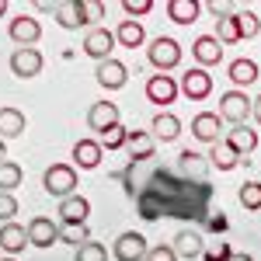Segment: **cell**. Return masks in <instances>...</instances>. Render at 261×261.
<instances>
[{
  "instance_id": "obj_1",
  "label": "cell",
  "mask_w": 261,
  "mask_h": 261,
  "mask_svg": "<svg viewBox=\"0 0 261 261\" xmlns=\"http://www.w3.org/2000/svg\"><path fill=\"white\" fill-rule=\"evenodd\" d=\"M42 188L49 195H56L60 202L70 199V195H77V171L70 164H49L42 174Z\"/></svg>"
},
{
  "instance_id": "obj_2",
  "label": "cell",
  "mask_w": 261,
  "mask_h": 261,
  "mask_svg": "<svg viewBox=\"0 0 261 261\" xmlns=\"http://www.w3.org/2000/svg\"><path fill=\"white\" fill-rule=\"evenodd\" d=\"M251 105H254V98H247L244 91H226V94L220 98V119L230 122L233 129H237V125H247Z\"/></svg>"
},
{
  "instance_id": "obj_3",
  "label": "cell",
  "mask_w": 261,
  "mask_h": 261,
  "mask_svg": "<svg viewBox=\"0 0 261 261\" xmlns=\"http://www.w3.org/2000/svg\"><path fill=\"white\" fill-rule=\"evenodd\" d=\"M146 56H150V63H153L161 73H167V70H174L181 63V45L171 39V35H157V39L150 42Z\"/></svg>"
},
{
  "instance_id": "obj_4",
  "label": "cell",
  "mask_w": 261,
  "mask_h": 261,
  "mask_svg": "<svg viewBox=\"0 0 261 261\" xmlns=\"http://www.w3.org/2000/svg\"><path fill=\"white\" fill-rule=\"evenodd\" d=\"M178 87H181V94H185L188 101H205L209 94H213V77H209L202 66H192V70L181 73Z\"/></svg>"
},
{
  "instance_id": "obj_5",
  "label": "cell",
  "mask_w": 261,
  "mask_h": 261,
  "mask_svg": "<svg viewBox=\"0 0 261 261\" xmlns=\"http://www.w3.org/2000/svg\"><path fill=\"white\" fill-rule=\"evenodd\" d=\"M45 60H42L39 49H14L11 53V73L21 77V81H32V77H39Z\"/></svg>"
},
{
  "instance_id": "obj_6",
  "label": "cell",
  "mask_w": 261,
  "mask_h": 261,
  "mask_svg": "<svg viewBox=\"0 0 261 261\" xmlns=\"http://www.w3.org/2000/svg\"><path fill=\"white\" fill-rule=\"evenodd\" d=\"M192 136L199 143H209V146L223 143V119L216 112H199V115L192 119Z\"/></svg>"
},
{
  "instance_id": "obj_7",
  "label": "cell",
  "mask_w": 261,
  "mask_h": 261,
  "mask_svg": "<svg viewBox=\"0 0 261 261\" xmlns=\"http://www.w3.org/2000/svg\"><path fill=\"white\" fill-rule=\"evenodd\" d=\"M112 49H115V32H108V28H91L87 35H84V53L91 56V60H112Z\"/></svg>"
},
{
  "instance_id": "obj_8",
  "label": "cell",
  "mask_w": 261,
  "mask_h": 261,
  "mask_svg": "<svg viewBox=\"0 0 261 261\" xmlns=\"http://www.w3.org/2000/svg\"><path fill=\"white\" fill-rule=\"evenodd\" d=\"M146 254H150V244L143 233H133V230L119 233V241H115V258L119 261H146Z\"/></svg>"
},
{
  "instance_id": "obj_9",
  "label": "cell",
  "mask_w": 261,
  "mask_h": 261,
  "mask_svg": "<svg viewBox=\"0 0 261 261\" xmlns=\"http://www.w3.org/2000/svg\"><path fill=\"white\" fill-rule=\"evenodd\" d=\"M7 35L18 42L21 49H32V45L42 39V24L32 18V14H18V18L7 24Z\"/></svg>"
},
{
  "instance_id": "obj_10",
  "label": "cell",
  "mask_w": 261,
  "mask_h": 261,
  "mask_svg": "<svg viewBox=\"0 0 261 261\" xmlns=\"http://www.w3.org/2000/svg\"><path fill=\"white\" fill-rule=\"evenodd\" d=\"M94 81H98L105 91H122V87H125V81H129V70H125V63H119L115 56H112V60L98 63Z\"/></svg>"
},
{
  "instance_id": "obj_11",
  "label": "cell",
  "mask_w": 261,
  "mask_h": 261,
  "mask_svg": "<svg viewBox=\"0 0 261 261\" xmlns=\"http://www.w3.org/2000/svg\"><path fill=\"white\" fill-rule=\"evenodd\" d=\"M87 125H91V133H108L112 125H119V105H112V101H94L91 105V112H87Z\"/></svg>"
},
{
  "instance_id": "obj_12",
  "label": "cell",
  "mask_w": 261,
  "mask_h": 261,
  "mask_svg": "<svg viewBox=\"0 0 261 261\" xmlns=\"http://www.w3.org/2000/svg\"><path fill=\"white\" fill-rule=\"evenodd\" d=\"M56 216L63 220V226H84L87 216H91V202L84 199V195H70V199L60 202Z\"/></svg>"
},
{
  "instance_id": "obj_13",
  "label": "cell",
  "mask_w": 261,
  "mask_h": 261,
  "mask_svg": "<svg viewBox=\"0 0 261 261\" xmlns=\"http://www.w3.org/2000/svg\"><path fill=\"white\" fill-rule=\"evenodd\" d=\"M24 247H32V241H28V226L4 223V226H0V251H4L7 258H14V254H21Z\"/></svg>"
},
{
  "instance_id": "obj_14",
  "label": "cell",
  "mask_w": 261,
  "mask_h": 261,
  "mask_svg": "<svg viewBox=\"0 0 261 261\" xmlns=\"http://www.w3.org/2000/svg\"><path fill=\"white\" fill-rule=\"evenodd\" d=\"M192 56L199 60V66H220L223 63V42L216 35H199L192 42Z\"/></svg>"
},
{
  "instance_id": "obj_15",
  "label": "cell",
  "mask_w": 261,
  "mask_h": 261,
  "mask_svg": "<svg viewBox=\"0 0 261 261\" xmlns=\"http://www.w3.org/2000/svg\"><path fill=\"white\" fill-rule=\"evenodd\" d=\"M181 94V87L174 77H164V73H157V77H150L146 81V98L153 101V105H171V101Z\"/></svg>"
},
{
  "instance_id": "obj_16",
  "label": "cell",
  "mask_w": 261,
  "mask_h": 261,
  "mask_svg": "<svg viewBox=\"0 0 261 261\" xmlns=\"http://www.w3.org/2000/svg\"><path fill=\"white\" fill-rule=\"evenodd\" d=\"M28 241H32V247H53V244L60 241V226L49 216H35V220L28 223Z\"/></svg>"
},
{
  "instance_id": "obj_17",
  "label": "cell",
  "mask_w": 261,
  "mask_h": 261,
  "mask_svg": "<svg viewBox=\"0 0 261 261\" xmlns=\"http://www.w3.org/2000/svg\"><path fill=\"white\" fill-rule=\"evenodd\" d=\"M174 254L185 258V261L202 258V254H205V244H202L199 230H178V233H174Z\"/></svg>"
},
{
  "instance_id": "obj_18",
  "label": "cell",
  "mask_w": 261,
  "mask_h": 261,
  "mask_svg": "<svg viewBox=\"0 0 261 261\" xmlns=\"http://www.w3.org/2000/svg\"><path fill=\"white\" fill-rule=\"evenodd\" d=\"M105 157V150H101V140H77L73 143V161L81 171H94Z\"/></svg>"
},
{
  "instance_id": "obj_19",
  "label": "cell",
  "mask_w": 261,
  "mask_h": 261,
  "mask_svg": "<svg viewBox=\"0 0 261 261\" xmlns=\"http://www.w3.org/2000/svg\"><path fill=\"white\" fill-rule=\"evenodd\" d=\"M28 129V119H24V112H18V108H0V140H21V133Z\"/></svg>"
},
{
  "instance_id": "obj_20",
  "label": "cell",
  "mask_w": 261,
  "mask_h": 261,
  "mask_svg": "<svg viewBox=\"0 0 261 261\" xmlns=\"http://www.w3.org/2000/svg\"><path fill=\"white\" fill-rule=\"evenodd\" d=\"M53 14H56V21H60L66 32H77V28H84L81 0H60V4H53Z\"/></svg>"
},
{
  "instance_id": "obj_21",
  "label": "cell",
  "mask_w": 261,
  "mask_h": 261,
  "mask_svg": "<svg viewBox=\"0 0 261 261\" xmlns=\"http://www.w3.org/2000/svg\"><path fill=\"white\" fill-rule=\"evenodd\" d=\"M150 133H153L161 143H174V140H178V133H181V119H178V115H171V112H157L153 122H150Z\"/></svg>"
},
{
  "instance_id": "obj_22",
  "label": "cell",
  "mask_w": 261,
  "mask_h": 261,
  "mask_svg": "<svg viewBox=\"0 0 261 261\" xmlns=\"http://www.w3.org/2000/svg\"><path fill=\"white\" fill-rule=\"evenodd\" d=\"M202 4L199 0H167V18L174 24H195Z\"/></svg>"
},
{
  "instance_id": "obj_23",
  "label": "cell",
  "mask_w": 261,
  "mask_h": 261,
  "mask_svg": "<svg viewBox=\"0 0 261 261\" xmlns=\"http://www.w3.org/2000/svg\"><path fill=\"white\" fill-rule=\"evenodd\" d=\"M244 157L230 146V143L223 140V143H216V146H209V164L216 167V171H233L237 164H241Z\"/></svg>"
},
{
  "instance_id": "obj_24",
  "label": "cell",
  "mask_w": 261,
  "mask_h": 261,
  "mask_svg": "<svg viewBox=\"0 0 261 261\" xmlns=\"http://www.w3.org/2000/svg\"><path fill=\"white\" fill-rule=\"evenodd\" d=\"M115 42L125 45V49H140L143 42H146V32H143V21H122L119 28H115Z\"/></svg>"
},
{
  "instance_id": "obj_25",
  "label": "cell",
  "mask_w": 261,
  "mask_h": 261,
  "mask_svg": "<svg viewBox=\"0 0 261 261\" xmlns=\"http://www.w3.org/2000/svg\"><path fill=\"white\" fill-rule=\"evenodd\" d=\"M226 143L244 157V153H254V150H258V133H254L251 125H237V129L226 133Z\"/></svg>"
},
{
  "instance_id": "obj_26",
  "label": "cell",
  "mask_w": 261,
  "mask_h": 261,
  "mask_svg": "<svg viewBox=\"0 0 261 261\" xmlns=\"http://www.w3.org/2000/svg\"><path fill=\"white\" fill-rule=\"evenodd\" d=\"M258 81V63L254 60H233L230 63V84H233V91H241L247 84Z\"/></svg>"
},
{
  "instance_id": "obj_27",
  "label": "cell",
  "mask_w": 261,
  "mask_h": 261,
  "mask_svg": "<svg viewBox=\"0 0 261 261\" xmlns=\"http://www.w3.org/2000/svg\"><path fill=\"white\" fill-rule=\"evenodd\" d=\"M216 39H220L223 45H233V42H241V24H237V11L216 21Z\"/></svg>"
},
{
  "instance_id": "obj_28",
  "label": "cell",
  "mask_w": 261,
  "mask_h": 261,
  "mask_svg": "<svg viewBox=\"0 0 261 261\" xmlns=\"http://www.w3.org/2000/svg\"><path fill=\"white\" fill-rule=\"evenodd\" d=\"M21 181H24V171L14 161L0 164V192H14V188H21Z\"/></svg>"
},
{
  "instance_id": "obj_29",
  "label": "cell",
  "mask_w": 261,
  "mask_h": 261,
  "mask_svg": "<svg viewBox=\"0 0 261 261\" xmlns=\"http://www.w3.org/2000/svg\"><path fill=\"white\" fill-rule=\"evenodd\" d=\"M241 205L251 209V213L261 209V181H244L241 185Z\"/></svg>"
},
{
  "instance_id": "obj_30",
  "label": "cell",
  "mask_w": 261,
  "mask_h": 261,
  "mask_svg": "<svg viewBox=\"0 0 261 261\" xmlns=\"http://www.w3.org/2000/svg\"><path fill=\"white\" fill-rule=\"evenodd\" d=\"M129 146H133V161H150L153 153V140L146 133H129Z\"/></svg>"
},
{
  "instance_id": "obj_31",
  "label": "cell",
  "mask_w": 261,
  "mask_h": 261,
  "mask_svg": "<svg viewBox=\"0 0 261 261\" xmlns=\"http://www.w3.org/2000/svg\"><path fill=\"white\" fill-rule=\"evenodd\" d=\"M125 143H129V129L119 122V125H112V129L101 136V150H122Z\"/></svg>"
},
{
  "instance_id": "obj_32",
  "label": "cell",
  "mask_w": 261,
  "mask_h": 261,
  "mask_svg": "<svg viewBox=\"0 0 261 261\" xmlns=\"http://www.w3.org/2000/svg\"><path fill=\"white\" fill-rule=\"evenodd\" d=\"M60 241L73 244V247H84V244L91 241V230H87V223L84 226H60Z\"/></svg>"
},
{
  "instance_id": "obj_33",
  "label": "cell",
  "mask_w": 261,
  "mask_h": 261,
  "mask_svg": "<svg viewBox=\"0 0 261 261\" xmlns=\"http://www.w3.org/2000/svg\"><path fill=\"white\" fill-rule=\"evenodd\" d=\"M237 24H241V39H254L261 32V21L254 11H237Z\"/></svg>"
},
{
  "instance_id": "obj_34",
  "label": "cell",
  "mask_w": 261,
  "mask_h": 261,
  "mask_svg": "<svg viewBox=\"0 0 261 261\" xmlns=\"http://www.w3.org/2000/svg\"><path fill=\"white\" fill-rule=\"evenodd\" d=\"M77 261H108V251H105V244L87 241L84 247H77Z\"/></svg>"
},
{
  "instance_id": "obj_35",
  "label": "cell",
  "mask_w": 261,
  "mask_h": 261,
  "mask_svg": "<svg viewBox=\"0 0 261 261\" xmlns=\"http://www.w3.org/2000/svg\"><path fill=\"white\" fill-rule=\"evenodd\" d=\"M18 216V199L14 192H0V223H11Z\"/></svg>"
},
{
  "instance_id": "obj_36",
  "label": "cell",
  "mask_w": 261,
  "mask_h": 261,
  "mask_svg": "<svg viewBox=\"0 0 261 261\" xmlns=\"http://www.w3.org/2000/svg\"><path fill=\"white\" fill-rule=\"evenodd\" d=\"M230 258H233V247L230 244H209L205 254H202V261H230Z\"/></svg>"
},
{
  "instance_id": "obj_37",
  "label": "cell",
  "mask_w": 261,
  "mask_h": 261,
  "mask_svg": "<svg viewBox=\"0 0 261 261\" xmlns=\"http://www.w3.org/2000/svg\"><path fill=\"white\" fill-rule=\"evenodd\" d=\"M81 11H84V24H91V21H101V18H105V7H101L98 0H81Z\"/></svg>"
},
{
  "instance_id": "obj_38",
  "label": "cell",
  "mask_w": 261,
  "mask_h": 261,
  "mask_svg": "<svg viewBox=\"0 0 261 261\" xmlns=\"http://www.w3.org/2000/svg\"><path fill=\"white\" fill-rule=\"evenodd\" d=\"M122 11H125L129 18H140V14H146V11H153V0H125Z\"/></svg>"
},
{
  "instance_id": "obj_39",
  "label": "cell",
  "mask_w": 261,
  "mask_h": 261,
  "mask_svg": "<svg viewBox=\"0 0 261 261\" xmlns=\"http://www.w3.org/2000/svg\"><path fill=\"white\" fill-rule=\"evenodd\" d=\"M146 261H178V254H174V247H171V244H157V247H150Z\"/></svg>"
},
{
  "instance_id": "obj_40",
  "label": "cell",
  "mask_w": 261,
  "mask_h": 261,
  "mask_svg": "<svg viewBox=\"0 0 261 261\" xmlns=\"http://www.w3.org/2000/svg\"><path fill=\"white\" fill-rule=\"evenodd\" d=\"M251 115H254V122H258V125H261V94H258V98H254V105H251Z\"/></svg>"
},
{
  "instance_id": "obj_41",
  "label": "cell",
  "mask_w": 261,
  "mask_h": 261,
  "mask_svg": "<svg viewBox=\"0 0 261 261\" xmlns=\"http://www.w3.org/2000/svg\"><path fill=\"white\" fill-rule=\"evenodd\" d=\"M230 261H254V258H251V254H237V251H233V258H230Z\"/></svg>"
},
{
  "instance_id": "obj_42",
  "label": "cell",
  "mask_w": 261,
  "mask_h": 261,
  "mask_svg": "<svg viewBox=\"0 0 261 261\" xmlns=\"http://www.w3.org/2000/svg\"><path fill=\"white\" fill-rule=\"evenodd\" d=\"M4 161H7V143L0 140V164H4Z\"/></svg>"
},
{
  "instance_id": "obj_43",
  "label": "cell",
  "mask_w": 261,
  "mask_h": 261,
  "mask_svg": "<svg viewBox=\"0 0 261 261\" xmlns=\"http://www.w3.org/2000/svg\"><path fill=\"white\" fill-rule=\"evenodd\" d=\"M0 14H7V0H0Z\"/></svg>"
},
{
  "instance_id": "obj_44",
  "label": "cell",
  "mask_w": 261,
  "mask_h": 261,
  "mask_svg": "<svg viewBox=\"0 0 261 261\" xmlns=\"http://www.w3.org/2000/svg\"><path fill=\"white\" fill-rule=\"evenodd\" d=\"M0 261H18V258H0Z\"/></svg>"
}]
</instances>
